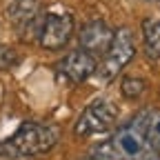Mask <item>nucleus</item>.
Masks as SVG:
<instances>
[{
	"mask_svg": "<svg viewBox=\"0 0 160 160\" xmlns=\"http://www.w3.org/2000/svg\"><path fill=\"white\" fill-rule=\"evenodd\" d=\"M73 16L65 9V7H51L45 11V20H42V29H40V38H38V45L42 49L56 51V49H62L69 38L73 33Z\"/></svg>",
	"mask_w": 160,
	"mask_h": 160,
	"instance_id": "nucleus-5",
	"label": "nucleus"
},
{
	"mask_svg": "<svg viewBox=\"0 0 160 160\" xmlns=\"http://www.w3.org/2000/svg\"><path fill=\"white\" fill-rule=\"evenodd\" d=\"M0 158H20L9 142H0Z\"/></svg>",
	"mask_w": 160,
	"mask_h": 160,
	"instance_id": "nucleus-12",
	"label": "nucleus"
},
{
	"mask_svg": "<svg viewBox=\"0 0 160 160\" xmlns=\"http://www.w3.org/2000/svg\"><path fill=\"white\" fill-rule=\"evenodd\" d=\"M116 120H118V107L109 98H98L80 113V118L73 125V133L80 136V138L105 133L113 127Z\"/></svg>",
	"mask_w": 160,
	"mask_h": 160,
	"instance_id": "nucleus-6",
	"label": "nucleus"
},
{
	"mask_svg": "<svg viewBox=\"0 0 160 160\" xmlns=\"http://www.w3.org/2000/svg\"><path fill=\"white\" fill-rule=\"evenodd\" d=\"M13 147V151L22 156H40L51 151V147L58 142V129L40 122H22L16 133L7 140Z\"/></svg>",
	"mask_w": 160,
	"mask_h": 160,
	"instance_id": "nucleus-3",
	"label": "nucleus"
},
{
	"mask_svg": "<svg viewBox=\"0 0 160 160\" xmlns=\"http://www.w3.org/2000/svg\"><path fill=\"white\" fill-rule=\"evenodd\" d=\"M145 36V51L151 60L160 58V20H147L142 25Z\"/></svg>",
	"mask_w": 160,
	"mask_h": 160,
	"instance_id": "nucleus-9",
	"label": "nucleus"
},
{
	"mask_svg": "<svg viewBox=\"0 0 160 160\" xmlns=\"http://www.w3.org/2000/svg\"><path fill=\"white\" fill-rule=\"evenodd\" d=\"M98 69V60L93 53L85 51V49H73L69 51L60 62L56 65V71L60 78L69 80V82H82L91 73H96Z\"/></svg>",
	"mask_w": 160,
	"mask_h": 160,
	"instance_id": "nucleus-7",
	"label": "nucleus"
},
{
	"mask_svg": "<svg viewBox=\"0 0 160 160\" xmlns=\"http://www.w3.org/2000/svg\"><path fill=\"white\" fill-rule=\"evenodd\" d=\"M113 33L111 27L105 22V20H91L85 27H80V33H78V40H80V49H85L93 56H100L105 53L113 40Z\"/></svg>",
	"mask_w": 160,
	"mask_h": 160,
	"instance_id": "nucleus-8",
	"label": "nucleus"
},
{
	"mask_svg": "<svg viewBox=\"0 0 160 160\" xmlns=\"http://www.w3.org/2000/svg\"><path fill=\"white\" fill-rule=\"evenodd\" d=\"M133 56H136V38H133L131 29L120 27L113 33V40H111L109 49L105 51L102 62H98L96 78L102 80V82H111V80L116 76H120V71L133 60Z\"/></svg>",
	"mask_w": 160,
	"mask_h": 160,
	"instance_id": "nucleus-2",
	"label": "nucleus"
},
{
	"mask_svg": "<svg viewBox=\"0 0 160 160\" xmlns=\"http://www.w3.org/2000/svg\"><path fill=\"white\" fill-rule=\"evenodd\" d=\"M145 87H147L145 80H140V78H125L122 85H120V91H122L125 98H140Z\"/></svg>",
	"mask_w": 160,
	"mask_h": 160,
	"instance_id": "nucleus-10",
	"label": "nucleus"
},
{
	"mask_svg": "<svg viewBox=\"0 0 160 160\" xmlns=\"http://www.w3.org/2000/svg\"><path fill=\"white\" fill-rule=\"evenodd\" d=\"M18 62H20L18 51L9 45H0V69H13Z\"/></svg>",
	"mask_w": 160,
	"mask_h": 160,
	"instance_id": "nucleus-11",
	"label": "nucleus"
},
{
	"mask_svg": "<svg viewBox=\"0 0 160 160\" xmlns=\"http://www.w3.org/2000/svg\"><path fill=\"white\" fill-rule=\"evenodd\" d=\"M45 11L42 0H11L7 7V18L25 42H38Z\"/></svg>",
	"mask_w": 160,
	"mask_h": 160,
	"instance_id": "nucleus-4",
	"label": "nucleus"
},
{
	"mask_svg": "<svg viewBox=\"0 0 160 160\" xmlns=\"http://www.w3.org/2000/svg\"><path fill=\"white\" fill-rule=\"evenodd\" d=\"M93 160H160V109L147 107L93 147Z\"/></svg>",
	"mask_w": 160,
	"mask_h": 160,
	"instance_id": "nucleus-1",
	"label": "nucleus"
}]
</instances>
